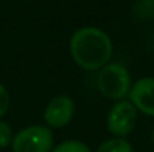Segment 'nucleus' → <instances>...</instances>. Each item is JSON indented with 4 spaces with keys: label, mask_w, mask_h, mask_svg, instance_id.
<instances>
[{
    "label": "nucleus",
    "mask_w": 154,
    "mask_h": 152,
    "mask_svg": "<svg viewBox=\"0 0 154 152\" xmlns=\"http://www.w3.org/2000/svg\"><path fill=\"white\" fill-rule=\"evenodd\" d=\"M70 55L84 70H100L112 55L109 36L97 27H82L70 37Z\"/></svg>",
    "instance_id": "1"
},
{
    "label": "nucleus",
    "mask_w": 154,
    "mask_h": 152,
    "mask_svg": "<svg viewBox=\"0 0 154 152\" xmlns=\"http://www.w3.org/2000/svg\"><path fill=\"white\" fill-rule=\"evenodd\" d=\"M97 88L106 99L124 100L132 88L129 70L120 63L103 66L97 73Z\"/></svg>",
    "instance_id": "2"
},
{
    "label": "nucleus",
    "mask_w": 154,
    "mask_h": 152,
    "mask_svg": "<svg viewBox=\"0 0 154 152\" xmlns=\"http://www.w3.org/2000/svg\"><path fill=\"white\" fill-rule=\"evenodd\" d=\"M12 152H51L54 148L52 130L44 125H32L18 131L11 142Z\"/></svg>",
    "instance_id": "3"
},
{
    "label": "nucleus",
    "mask_w": 154,
    "mask_h": 152,
    "mask_svg": "<svg viewBox=\"0 0 154 152\" xmlns=\"http://www.w3.org/2000/svg\"><path fill=\"white\" fill-rule=\"evenodd\" d=\"M136 121L138 110L135 109V106L127 100H120L111 107L106 125L111 134H114L118 139H123L132 133V130L136 125Z\"/></svg>",
    "instance_id": "4"
},
{
    "label": "nucleus",
    "mask_w": 154,
    "mask_h": 152,
    "mask_svg": "<svg viewBox=\"0 0 154 152\" xmlns=\"http://www.w3.org/2000/svg\"><path fill=\"white\" fill-rule=\"evenodd\" d=\"M75 113V103L67 96L54 97L45 107L44 119L48 128H61L66 127Z\"/></svg>",
    "instance_id": "5"
},
{
    "label": "nucleus",
    "mask_w": 154,
    "mask_h": 152,
    "mask_svg": "<svg viewBox=\"0 0 154 152\" xmlns=\"http://www.w3.org/2000/svg\"><path fill=\"white\" fill-rule=\"evenodd\" d=\"M130 103L144 115L154 116V78L147 76L135 82L129 91Z\"/></svg>",
    "instance_id": "6"
},
{
    "label": "nucleus",
    "mask_w": 154,
    "mask_h": 152,
    "mask_svg": "<svg viewBox=\"0 0 154 152\" xmlns=\"http://www.w3.org/2000/svg\"><path fill=\"white\" fill-rule=\"evenodd\" d=\"M96 152H133V148L130 146L127 140L115 137V139H109L103 142Z\"/></svg>",
    "instance_id": "7"
},
{
    "label": "nucleus",
    "mask_w": 154,
    "mask_h": 152,
    "mask_svg": "<svg viewBox=\"0 0 154 152\" xmlns=\"http://www.w3.org/2000/svg\"><path fill=\"white\" fill-rule=\"evenodd\" d=\"M133 13L139 19L154 18V3L153 0H138L133 6Z\"/></svg>",
    "instance_id": "8"
},
{
    "label": "nucleus",
    "mask_w": 154,
    "mask_h": 152,
    "mask_svg": "<svg viewBox=\"0 0 154 152\" xmlns=\"http://www.w3.org/2000/svg\"><path fill=\"white\" fill-rule=\"evenodd\" d=\"M51 152H91L90 148L79 140H64L58 143Z\"/></svg>",
    "instance_id": "9"
},
{
    "label": "nucleus",
    "mask_w": 154,
    "mask_h": 152,
    "mask_svg": "<svg viewBox=\"0 0 154 152\" xmlns=\"http://www.w3.org/2000/svg\"><path fill=\"white\" fill-rule=\"evenodd\" d=\"M12 128L8 122L0 119V149H5L12 142Z\"/></svg>",
    "instance_id": "10"
},
{
    "label": "nucleus",
    "mask_w": 154,
    "mask_h": 152,
    "mask_svg": "<svg viewBox=\"0 0 154 152\" xmlns=\"http://www.w3.org/2000/svg\"><path fill=\"white\" fill-rule=\"evenodd\" d=\"M8 107H9V94L5 85L0 84V118L5 116V113L8 112Z\"/></svg>",
    "instance_id": "11"
},
{
    "label": "nucleus",
    "mask_w": 154,
    "mask_h": 152,
    "mask_svg": "<svg viewBox=\"0 0 154 152\" xmlns=\"http://www.w3.org/2000/svg\"><path fill=\"white\" fill-rule=\"evenodd\" d=\"M151 142H153V145H154V130H153V133H151Z\"/></svg>",
    "instance_id": "12"
},
{
    "label": "nucleus",
    "mask_w": 154,
    "mask_h": 152,
    "mask_svg": "<svg viewBox=\"0 0 154 152\" xmlns=\"http://www.w3.org/2000/svg\"><path fill=\"white\" fill-rule=\"evenodd\" d=\"M153 3H154V0H153Z\"/></svg>",
    "instance_id": "13"
}]
</instances>
